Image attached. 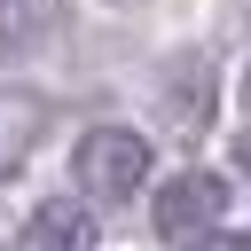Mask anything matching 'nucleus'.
I'll list each match as a JSON object with an SVG mask.
<instances>
[{
	"instance_id": "obj_1",
	"label": "nucleus",
	"mask_w": 251,
	"mask_h": 251,
	"mask_svg": "<svg viewBox=\"0 0 251 251\" xmlns=\"http://www.w3.org/2000/svg\"><path fill=\"white\" fill-rule=\"evenodd\" d=\"M71 173H78V188H86L94 204H126V196L149 180V141H141L133 126H94V133H78Z\"/></svg>"
},
{
	"instance_id": "obj_2",
	"label": "nucleus",
	"mask_w": 251,
	"mask_h": 251,
	"mask_svg": "<svg viewBox=\"0 0 251 251\" xmlns=\"http://www.w3.org/2000/svg\"><path fill=\"white\" fill-rule=\"evenodd\" d=\"M227 212V180L220 173H173L165 188H157V235H196V227H212Z\"/></svg>"
},
{
	"instance_id": "obj_3",
	"label": "nucleus",
	"mask_w": 251,
	"mask_h": 251,
	"mask_svg": "<svg viewBox=\"0 0 251 251\" xmlns=\"http://www.w3.org/2000/svg\"><path fill=\"white\" fill-rule=\"evenodd\" d=\"M16 251H94V220H86V204H71V196H47V204L24 220Z\"/></svg>"
},
{
	"instance_id": "obj_4",
	"label": "nucleus",
	"mask_w": 251,
	"mask_h": 251,
	"mask_svg": "<svg viewBox=\"0 0 251 251\" xmlns=\"http://www.w3.org/2000/svg\"><path fill=\"white\" fill-rule=\"evenodd\" d=\"M39 133H47V102H39V94H8V86H0V180L39 149Z\"/></svg>"
},
{
	"instance_id": "obj_5",
	"label": "nucleus",
	"mask_w": 251,
	"mask_h": 251,
	"mask_svg": "<svg viewBox=\"0 0 251 251\" xmlns=\"http://www.w3.org/2000/svg\"><path fill=\"white\" fill-rule=\"evenodd\" d=\"M196 251H251V235H204Z\"/></svg>"
},
{
	"instance_id": "obj_6",
	"label": "nucleus",
	"mask_w": 251,
	"mask_h": 251,
	"mask_svg": "<svg viewBox=\"0 0 251 251\" xmlns=\"http://www.w3.org/2000/svg\"><path fill=\"white\" fill-rule=\"evenodd\" d=\"M235 165H251V133H243V141H235Z\"/></svg>"
},
{
	"instance_id": "obj_7",
	"label": "nucleus",
	"mask_w": 251,
	"mask_h": 251,
	"mask_svg": "<svg viewBox=\"0 0 251 251\" xmlns=\"http://www.w3.org/2000/svg\"><path fill=\"white\" fill-rule=\"evenodd\" d=\"M243 102H251V71H243Z\"/></svg>"
}]
</instances>
